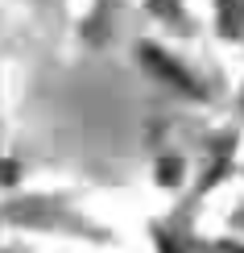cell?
I'll list each match as a JSON object with an SVG mask.
<instances>
[{
	"instance_id": "cell-1",
	"label": "cell",
	"mask_w": 244,
	"mask_h": 253,
	"mask_svg": "<svg viewBox=\"0 0 244 253\" xmlns=\"http://www.w3.org/2000/svg\"><path fill=\"white\" fill-rule=\"evenodd\" d=\"M141 58L149 62V67H153V71H157V75H162V79H170V83H178V87H182V91H190V96H199V83L190 79L186 71L178 67V62H170V58L162 54V50H153V46H145V50H141Z\"/></svg>"
},
{
	"instance_id": "cell-2",
	"label": "cell",
	"mask_w": 244,
	"mask_h": 253,
	"mask_svg": "<svg viewBox=\"0 0 244 253\" xmlns=\"http://www.w3.org/2000/svg\"><path fill=\"white\" fill-rule=\"evenodd\" d=\"M178 166H182V162H174V158H170V162H162V183H174V178L182 174Z\"/></svg>"
},
{
	"instance_id": "cell-3",
	"label": "cell",
	"mask_w": 244,
	"mask_h": 253,
	"mask_svg": "<svg viewBox=\"0 0 244 253\" xmlns=\"http://www.w3.org/2000/svg\"><path fill=\"white\" fill-rule=\"evenodd\" d=\"M0 166H8V162H0ZM0 178H8V174H4V170H0Z\"/></svg>"
}]
</instances>
